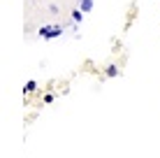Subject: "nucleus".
<instances>
[{"mask_svg":"<svg viewBox=\"0 0 160 158\" xmlns=\"http://www.w3.org/2000/svg\"><path fill=\"white\" fill-rule=\"evenodd\" d=\"M116 74H118L116 65H109V68H107V77H116Z\"/></svg>","mask_w":160,"mask_h":158,"instance_id":"5","label":"nucleus"},{"mask_svg":"<svg viewBox=\"0 0 160 158\" xmlns=\"http://www.w3.org/2000/svg\"><path fill=\"white\" fill-rule=\"evenodd\" d=\"M84 14H86V12H81L79 7L72 9V21H74V23H81V21H84Z\"/></svg>","mask_w":160,"mask_h":158,"instance_id":"3","label":"nucleus"},{"mask_svg":"<svg viewBox=\"0 0 160 158\" xmlns=\"http://www.w3.org/2000/svg\"><path fill=\"white\" fill-rule=\"evenodd\" d=\"M79 9H81V12H91V9H93V0H79Z\"/></svg>","mask_w":160,"mask_h":158,"instance_id":"2","label":"nucleus"},{"mask_svg":"<svg viewBox=\"0 0 160 158\" xmlns=\"http://www.w3.org/2000/svg\"><path fill=\"white\" fill-rule=\"evenodd\" d=\"M44 102H47V105H49V102H53V93H47V95H44Z\"/></svg>","mask_w":160,"mask_h":158,"instance_id":"6","label":"nucleus"},{"mask_svg":"<svg viewBox=\"0 0 160 158\" xmlns=\"http://www.w3.org/2000/svg\"><path fill=\"white\" fill-rule=\"evenodd\" d=\"M35 89H37V81H28V84L23 86V93H32Z\"/></svg>","mask_w":160,"mask_h":158,"instance_id":"4","label":"nucleus"},{"mask_svg":"<svg viewBox=\"0 0 160 158\" xmlns=\"http://www.w3.org/2000/svg\"><path fill=\"white\" fill-rule=\"evenodd\" d=\"M63 35V26H42L40 28V37L42 40H53V37Z\"/></svg>","mask_w":160,"mask_h":158,"instance_id":"1","label":"nucleus"}]
</instances>
